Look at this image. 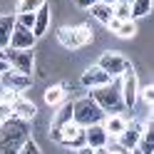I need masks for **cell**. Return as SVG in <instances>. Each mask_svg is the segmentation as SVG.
I'll use <instances>...</instances> for the list:
<instances>
[{
    "instance_id": "obj_1",
    "label": "cell",
    "mask_w": 154,
    "mask_h": 154,
    "mask_svg": "<svg viewBox=\"0 0 154 154\" xmlns=\"http://www.w3.org/2000/svg\"><path fill=\"white\" fill-rule=\"evenodd\" d=\"M27 139H30V122L10 117L0 124V154H20Z\"/></svg>"
},
{
    "instance_id": "obj_2",
    "label": "cell",
    "mask_w": 154,
    "mask_h": 154,
    "mask_svg": "<svg viewBox=\"0 0 154 154\" xmlns=\"http://www.w3.org/2000/svg\"><path fill=\"white\" fill-rule=\"evenodd\" d=\"M104 112L100 109V104L92 97H80L72 102V122L80 124V127H92V124H102Z\"/></svg>"
},
{
    "instance_id": "obj_3",
    "label": "cell",
    "mask_w": 154,
    "mask_h": 154,
    "mask_svg": "<svg viewBox=\"0 0 154 154\" xmlns=\"http://www.w3.org/2000/svg\"><path fill=\"white\" fill-rule=\"evenodd\" d=\"M90 97L100 104V109L104 114H122V94H119V80H112L109 85H104L100 90H92Z\"/></svg>"
},
{
    "instance_id": "obj_4",
    "label": "cell",
    "mask_w": 154,
    "mask_h": 154,
    "mask_svg": "<svg viewBox=\"0 0 154 154\" xmlns=\"http://www.w3.org/2000/svg\"><path fill=\"white\" fill-rule=\"evenodd\" d=\"M50 139L52 142H57V144H62L65 149H80V147H85V129L80 127V124H75V122H70V124H65V127H60V129H50Z\"/></svg>"
},
{
    "instance_id": "obj_5",
    "label": "cell",
    "mask_w": 154,
    "mask_h": 154,
    "mask_svg": "<svg viewBox=\"0 0 154 154\" xmlns=\"http://www.w3.org/2000/svg\"><path fill=\"white\" fill-rule=\"evenodd\" d=\"M97 67H100V70H104V72L112 77V80H117V77H122L124 70H129L132 65H129V60H127L122 52H117V50H107V52L100 55Z\"/></svg>"
},
{
    "instance_id": "obj_6",
    "label": "cell",
    "mask_w": 154,
    "mask_h": 154,
    "mask_svg": "<svg viewBox=\"0 0 154 154\" xmlns=\"http://www.w3.org/2000/svg\"><path fill=\"white\" fill-rule=\"evenodd\" d=\"M119 94H122L124 109H132L137 104V100H139V80H137V75H134L132 67L124 70V75L119 77Z\"/></svg>"
},
{
    "instance_id": "obj_7",
    "label": "cell",
    "mask_w": 154,
    "mask_h": 154,
    "mask_svg": "<svg viewBox=\"0 0 154 154\" xmlns=\"http://www.w3.org/2000/svg\"><path fill=\"white\" fill-rule=\"evenodd\" d=\"M3 60L8 62L10 70L23 72V75H30L32 67H35L32 50H5V52H3Z\"/></svg>"
},
{
    "instance_id": "obj_8",
    "label": "cell",
    "mask_w": 154,
    "mask_h": 154,
    "mask_svg": "<svg viewBox=\"0 0 154 154\" xmlns=\"http://www.w3.org/2000/svg\"><path fill=\"white\" fill-rule=\"evenodd\" d=\"M0 82H3V90L13 92V94H23L25 90L32 87L30 75H23V72H15V70L3 72V75H0Z\"/></svg>"
},
{
    "instance_id": "obj_9",
    "label": "cell",
    "mask_w": 154,
    "mask_h": 154,
    "mask_svg": "<svg viewBox=\"0 0 154 154\" xmlns=\"http://www.w3.org/2000/svg\"><path fill=\"white\" fill-rule=\"evenodd\" d=\"M35 42H37V37L32 35V30H27V27H23V25H17V23H15L8 50H32Z\"/></svg>"
},
{
    "instance_id": "obj_10",
    "label": "cell",
    "mask_w": 154,
    "mask_h": 154,
    "mask_svg": "<svg viewBox=\"0 0 154 154\" xmlns=\"http://www.w3.org/2000/svg\"><path fill=\"white\" fill-rule=\"evenodd\" d=\"M80 82H82V87H87V90L92 92V90H100V87H104V85H109L112 77L104 72V70H100L97 65H92V67H87V70L82 72Z\"/></svg>"
},
{
    "instance_id": "obj_11",
    "label": "cell",
    "mask_w": 154,
    "mask_h": 154,
    "mask_svg": "<svg viewBox=\"0 0 154 154\" xmlns=\"http://www.w3.org/2000/svg\"><path fill=\"white\" fill-rule=\"evenodd\" d=\"M144 129V122H137V119H132L127 122V127H124V132L117 137V144H122L124 149H137V142H139V134Z\"/></svg>"
},
{
    "instance_id": "obj_12",
    "label": "cell",
    "mask_w": 154,
    "mask_h": 154,
    "mask_svg": "<svg viewBox=\"0 0 154 154\" xmlns=\"http://www.w3.org/2000/svg\"><path fill=\"white\" fill-rule=\"evenodd\" d=\"M107 132H104L102 124H92V127H85V147H90V149H102V147H107Z\"/></svg>"
},
{
    "instance_id": "obj_13",
    "label": "cell",
    "mask_w": 154,
    "mask_h": 154,
    "mask_svg": "<svg viewBox=\"0 0 154 154\" xmlns=\"http://www.w3.org/2000/svg\"><path fill=\"white\" fill-rule=\"evenodd\" d=\"M13 117H17V119H23V122H32L35 119V114H37V107L30 102V100H23V97H17L15 102H13Z\"/></svg>"
},
{
    "instance_id": "obj_14",
    "label": "cell",
    "mask_w": 154,
    "mask_h": 154,
    "mask_svg": "<svg viewBox=\"0 0 154 154\" xmlns=\"http://www.w3.org/2000/svg\"><path fill=\"white\" fill-rule=\"evenodd\" d=\"M102 127H104V132H107L109 139H117L119 134L124 132V127H127V119H124L122 114H104Z\"/></svg>"
},
{
    "instance_id": "obj_15",
    "label": "cell",
    "mask_w": 154,
    "mask_h": 154,
    "mask_svg": "<svg viewBox=\"0 0 154 154\" xmlns=\"http://www.w3.org/2000/svg\"><path fill=\"white\" fill-rule=\"evenodd\" d=\"M72 122V102L70 100H65L60 107H57V112L52 114V119H50V129H60L65 127V124H70Z\"/></svg>"
},
{
    "instance_id": "obj_16",
    "label": "cell",
    "mask_w": 154,
    "mask_h": 154,
    "mask_svg": "<svg viewBox=\"0 0 154 154\" xmlns=\"http://www.w3.org/2000/svg\"><path fill=\"white\" fill-rule=\"evenodd\" d=\"M137 152L139 154H154V134H152V117L144 122V129L139 134V142H137Z\"/></svg>"
},
{
    "instance_id": "obj_17",
    "label": "cell",
    "mask_w": 154,
    "mask_h": 154,
    "mask_svg": "<svg viewBox=\"0 0 154 154\" xmlns=\"http://www.w3.org/2000/svg\"><path fill=\"white\" fill-rule=\"evenodd\" d=\"M50 17H52V15H50V5L45 3L40 10L35 13V25H32V35H35V37H42V35L47 32V27H50Z\"/></svg>"
},
{
    "instance_id": "obj_18",
    "label": "cell",
    "mask_w": 154,
    "mask_h": 154,
    "mask_svg": "<svg viewBox=\"0 0 154 154\" xmlns=\"http://www.w3.org/2000/svg\"><path fill=\"white\" fill-rule=\"evenodd\" d=\"M13 27H15V15H0V52H5L10 45Z\"/></svg>"
},
{
    "instance_id": "obj_19",
    "label": "cell",
    "mask_w": 154,
    "mask_h": 154,
    "mask_svg": "<svg viewBox=\"0 0 154 154\" xmlns=\"http://www.w3.org/2000/svg\"><path fill=\"white\" fill-rule=\"evenodd\" d=\"M65 92H67V85L65 82L50 85V87L45 90V102L47 104H62L65 102Z\"/></svg>"
},
{
    "instance_id": "obj_20",
    "label": "cell",
    "mask_w": 154,
    "mask_h": 154,
    "mask_svg": "<svg viewBox=\"0 0 154 154\" xmlns=\"http://www.w3.org/2000/svg\"><path fill=\"white\" fill-rule=\"evenodd\" d=\"M57 40H60V45H65L67 50H77V37H75V27H60V30H57Z\"/></svg>"
},
{
    "instance_id": "obj_21",
    "label": "cell",
    "mask_w": 154,
    "mask_h": 154,
    "mask_svg": "<svg viewBox=\"0 0 154 154\" xmlns=\"http://www.w3.org/2000/svg\"><path fill=\"white\" fill-rule=\"evenodd\" d=\"M129 10H132V20L144 17V15H149V10H152V0H132Z\"/></svg>"
},
{
    "instance_id": "obj_22",
    "label": "cell",
    "mask_w": 154,
    "mask_h": 154,
    "mask_svg": "<svg viewBox=\"0 0 154 154\" xmlns=\"http://www.w3.org/2000/svg\"><path fill=\"white\" fill-rule=\"evenodd\" d=\"M112 17H117L119 23H127V20H132L129 3H124V0H117V3L112 5Z\"/></svg>"
},
{
    "instance_id": "obj_23",
    "label": "cell",
    "mask_w": 154,
    "mask_h": 154,
    "mask_svg": "<svg viewBox=\"0 0 154 154\" xmlns=\"http://www.w3.org/2000/svg\"><path fill=\"white\" fill-rule=\"evenodd\" d=\"M90 13L97 17L102 25H107V23H109V17H112V8H109V5H104V3H94V5L90 8Z\"/></svg>"
},
{
    "instance_id": "obj_24",
    "label": "cell",
    "mask_w": 154,
    "mask_h": 154,
    "mask_svg": "<svg viewBox=\"0 0 154 154\" xmlns=\"http://www.w3.org/2000/svg\"><path fill=\"white\" fill-rule=\"evenodd\" d=\"M75 37H77V45H90L92 42V27L87 23H82V25H77L75 27Z\"/></svg>"
},
{
    "instance_id": "obj_25",
    "label": "cell",
    "mask_w": 154,
    "mask_h": 154,
    "mask_svg": "<svg viewBox=\"0 0 154 154\" xmlns=\"http://www.w3.org/2000/svg\"><path fill=\"white\" fill-rule=\"evenodd\" d=\"M47 0H17V15L23 13H37Z\"/></svg>"
},
{
    "instance_id": "obj_26",
    "label": "cell",
    "mask_w": 154,
    "mask_h": 154,
    "mask_svg": "<svg viewBox=\"0 0 154 154\" xmlns=\"http://www.w3.org/2000/svg\"><path fill=\"white\" fill-rule=\"evenodd\" d=\"M117 37H124V40H129V37L137 35V20H127V23H122L119 25V30L114 32Z\"/></svg>"
},
{
    "instance_id": "obj_27",
    "label": "cell",
    "mask_w": 154,
    "mask_h": 154,
    "mask_svg": "<svg viewBox=\"0 0 154 154\" xmlns=\"http://www.w3.org/2000/svg\"><path fill=\"white\" fill-rule=\"evenodd\" d=\"M139 100L152 109V104H154V87H152V85H147V87H139Z\"/></svg>"
},
{
    "instance_id": "obj_28",
    "label": "cell",
    "mask_w": 154,
    "mask_h": 154,
    "mask_svg": "<svg viewBox=\"0 0 154 154\" xmlns=\"http://www.w3.org/2000/svg\"><path fill=\"white\" fill-rule=\"evenodd\" d=\"M15 23H17V25H23V27H27V30H32V25H35V13L15 15Z\"/></svg>"
},
{
    "instance_id": "obj_29",
    "label": "cell",
    "mask_w": 154,
    "mask_h": 154,
    "mask_svg": "<svg viewBox=\"0 0 154 154\" xmlns=\"http://www.w3.org/2000/svg\"><path fill=\"white\" fill-rule=\"evenodd\" d=\"M104 149H107V154H132L129 149H124L122 144H117V139H109V142H107V147H104Z\"/></svg>"
},
{
    "instance_id": "obj_30",
    "label": "cell",
    "mask_w": 154,
    "mask_h": 154,
    "mask_svg": "<svg viewBox=\"0 0 154 154\" xmlns=\"http://www.w3.org/2000/svg\"><path fill=\"white\" fill-rule=\"evenodd\" d=\"M20 154H40V147H37V142L30 137L25 144H23V149H20Z\"/></svg>"
},
{
    "instance_id": "obj_31",
    "label": "cell",
    "mask_w": 154,
    "mask_h": 154,
    "mask_svg": "<svg viewBox=\"0 0 154 154\" xmlns=\"http://www.w3.org/2000/svg\"><path fill=\"white\" fill-rule=\"evenodd\" d=\"M10 117H13V109H10V104L0 102V124H3L5 119H10Z\"/></svg>"
},
{
    "instance_id": "obj_32",
    "label": "cell",
    "mask_w": 154,
    "mask_h": 154,
    "mask_svg": "<svg viewBox=\"0 0 154 154\" xmlns=\"http://www.w3.org/2000/svg\"><path fill=\"white\" fill-rule=\"evenodd\" d=\"M20 97V94H13V92H8V90H3V97H0V102H5V104H10L13 107V102Z\"/></svg>"
},
{
    "instance_id": "obj_33",
    "label": "cell",
    "mask_w": 154,
    "mask_h": 154,
    "mask_svg": "<svg viewBox=\"0 0 154 154\" xmlns=\"http://www.w3.org/2000/svg\"><path fill=\"white\" fill-rule=\"evenodd\" d=\"M94 3H100V0H75V5H77V8H82V10H90Z\"/></svg>"
},
{
    "instance_id": "obj_34",
    "label": "cell",
    "mask_w": 154,
    "mask_h": 154,
    "mask_svg": "<svg viewBox=\"0 0 154 154\" xmlns=\"http://www.w3.org/2000/svg\"><path fill=\"white\" fill-rule=\"evenodd\" d=\"M119 25H122V23L117 20V17H109V23H107V25H104V27H109V30H112V32H117V30H119Z\"/></svg>"
},
{
    "instance_id": "obj_35",
    "label": "cell",
    "mask_w": 154,
    "mask_h": 154,
    "mask_svg": "<svg viewBox=\"0 0 154 154\" xmlns=\"http://www.w3.org/2000/svg\"><path fill=\"white\" fill-rule=\"evenodd\" d=\"M77 154H94V149H90V147H80V149H77Z\"/></svg>"
},
{
    "instance_id": "obj_36",
    "label": "cell",
    "mask_w": 154,
    "mask_h": 154,
    "mask_svg": "<svg viewBox=\"0 0 154 154\" xmlns=\"http://www.w3.org/2000/svg\"><path fill=\"white\" fill-rule=\"evenodd\" d=\"M8 70H10V67H8V62H5V60H0V75L8 72Z\"/></svg>"
},
{
    "instance_id": "obj_37",
    "label": "cell",
    "mask_w": 154,
    "mask_h": 154,
    "mask_svg": "<svg viewBox=\"0 0 154 154\" xmlns=\"http://www.w3.org/2000/svg\"><path fill=\"white\" fill-rule=\"evenodd\" d=\"M100 3H104V5H109V8H112L114 3H117V0H100Z\"/></svg>"
},
{
    "instance_id": "obj_38",
    "label": "cell",
    "mask_w": 154,
    "mask_h": 154,
    "mask_svg": "<svg viewBox=\"0 0 154 154\" xmlns=\"http://www.w3.org/2000/svg\"><path fill=\"white\" fill-rule=\"evenodd\" d=\"M94 154H107V149H104V147L102 149H94Z\"/></svg>"
},
{
    "instance_id": "obj_39",
    "label": "cell",
    "mask_w": 154,
    "mask_h": 154,
    "mask_svg": "<svg viewBox=\"0 0 154 154\" xmlns=\"http://www.w3.org/2000/svg\"><path fill=\"white\" fill-rule=\"evenodd\" d=\"M132 154H139V152H137V149H132Z\"/></svg>"
},
{
    "instance_id": "obj_40",
    "label": "cell",
    "mask_w": 154,
    "mask_h": 154,
    "mask_svg": "<svg viewBox=\"0 0 154 154\" xmlns=\"http://www.w3.org/2000/svg\"><path fill=\"white\" fill-rule=\"evenodd\" d=\"M124 3H132V0H124Z\"/></svg>"
},
{
    "instance_id": "obj_41",
    "label": "cell",
    "mask_w": 154,
    "mask_h": 154,
    "mask_svg": "<svg viewBox=\"0 0 154 154\" xmlns=\"http://www.w3.org/2000/svg\"><path fill=\"white\" fill-rule=\"evenodd\" d=\"M0 60H3V52H0Z\"/></svg>"
}]
</instances>
